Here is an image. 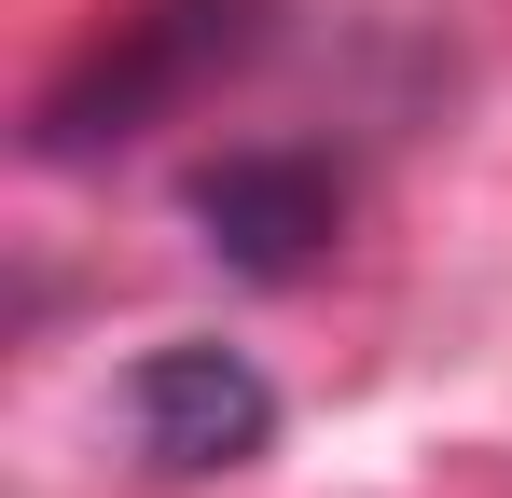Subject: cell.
<instances>
[{
	"label": "cell",
	"mask_w": 512,
	"mask_h": 498,
	"mask_svg": "<svg viewBox=\"0 0 512 498\" xmlns=\"http://www.w3.org/2000/svg\"><path fill=\"white\" fill-rule=\"evenodd\" d=\"M125 443L153 471H250L263 443H277V388H263L236 346L180 332L153 360H125Z\"/></svg>",
	"instance_id": "cell-2"
},
{
	"label": "cell",
	"mask_w": 512,
	"mask_h": 498,
	"mask_svg": "<svg viewBox=\"0 0 512 498\" xmlns=\"http://www.w3.org/2000/svg\"><path fill=\"white\" fill-rule=\"evenodd\" d=\"M194 222H208L222 263H250V277H305L319 236H333V166H305V153H236V166L194 180Z\"/></svg>",
	"instance_id": "cell-3"
},
{
	"label": "cell",
	"mask_w": 512,
	"mask_h": 498,
	"mask_svg": "<svg viewBox=\"0 0 512 498\" xmlns=\"http://www.w3.org/2000/svg\"><path fill=\"white\" fill-rule=\"evenodd\" d=\"M222 56H250V0H153V14H125V42H97L84 70L42 97V153L139 139V125H153L167 97H194Z\"/></svg>",
	"instance_id": "cell-1"
}]
</instances>
